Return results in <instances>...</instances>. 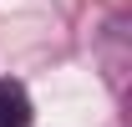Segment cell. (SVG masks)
Wrapping results in <instances>:
<instances>
[{"instance_id":"1","label":"cell","mask_w":132,"mask_h":127,"mask_svg":"<svg viewBox=\"0 0 132 127\" xmlns=\"http://www.w3.org/2000/svg\"><path fill=\"white\" fill-rule=\"evenodd\" d=\"M0 127H31V97L20 81H0Z\"/></svg>"}]
</instances>
